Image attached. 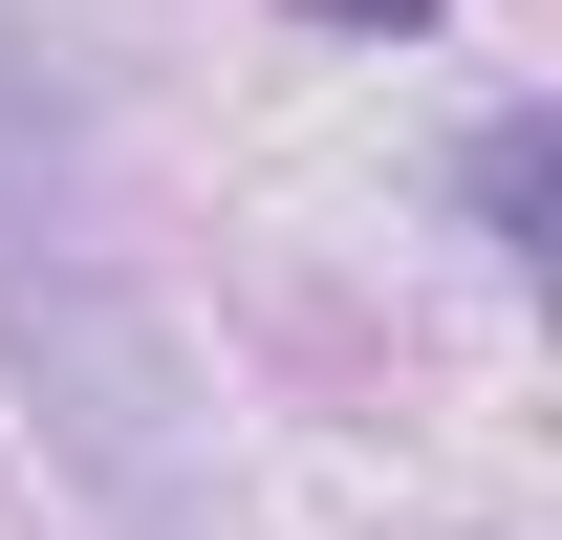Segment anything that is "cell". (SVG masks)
I'll use <instances>...</instances> for the list:
<instances>
[{
	"instance_id": "6da1fadb",
	"label": "cell",
	"mask_w": 562,
	"mask_h": 540,
	"mask_svg": "<svg viewBox=\"0 0 562 540\" xmlns=\"http://www.w3.org/2000/svg\"><path fill=\"white\" fill-rule=\"evenodd\" d=\"M0 368L44 410V454L131 540H195V432H173V325H151L131 238H109V151L44 87V44L0 22Z\"/></svg>"
},
{
	"instance_id": "7a4b0ae2",
	"label": "cell",
	"mask_w": 562,
	"mask_h": 540,
	"mask_svg": "<svg viewBox=\"0 0 562 540\" xmlns=\"http://www.w3.org/2000/svg\"><path fill=\"white\" fill-rule=\"evenodd\" d=\"M476 238H497V260L541 238V109H497V131H476Z\"/></svg>"
}]
</instances>
